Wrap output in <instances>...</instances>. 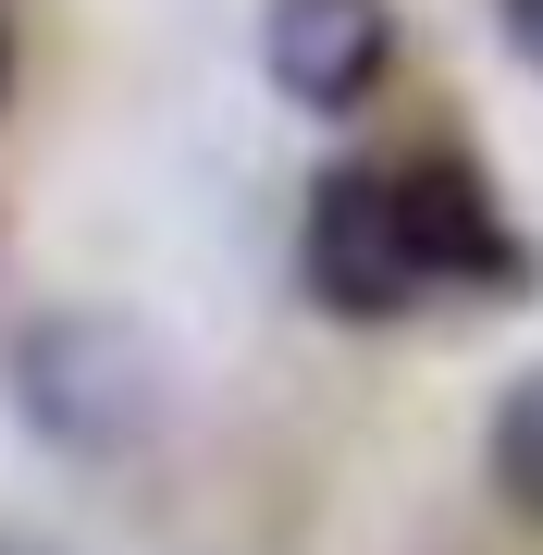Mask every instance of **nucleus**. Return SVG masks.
<instances>
[{
  "mask_svg": "<svg viewBox=\"0 0 543 555\" xmlns=\"http://www.w3.org/2000/svg\"><path fill=\"white\" fill-rule=\"evenodd\" d=\"M13 408L25 433L50 456H87V469H112V456H148L173 420V358L137 334L124 309H38L13 334Z\"/></svg>",
  "mask_w": 543,
  "mask_h": 555,
  "instance_id": "f257e3e1",
  "label": "nucleus"
},
{
  "mask_svg": "<svg viewBox=\"0 0 543 555\" xmlns=\"http://www.w3.org/2000/svg\"><path fill=\"white\" fill-rule=\"evenodd\" d=\"M297 284L322 297L334 321H408L432 297V259H421V222H408V173L396 160H334L297 210Z\"/></svg>",
  "mask_w": 543,
  "mask_h": 555,
  "instance_id": "f03ea898",
  "label": "nucleus"
},
{
  "mask_svg": "<svg viewBox=\"0 0 543 555\" xmlns=\"http://www.w3.org/2000/svg\"><path fill=\"white\" fill-rule=\"evenodd\" d=\"M396 62V0H272L260 13V75L297 112H359Z\"/></svg>",
  "mask_w": 543,
  "mask_h": 555,
  "instance_id": "7ed1b4c3",
  "label": "nucleus"
},
{
  "mask_svg": "<svg viewBox=\"0 0 543 555\" xmlns=\"http://www.w3.org/2000/svg\"><path fill=\"white\" fill-rule=\"evenodd\" d=\"M396 173H408V222H421L432 284H469V297H506V284H531L519 222L494 210V185L469 173L457 149H421V160H396Z\"/></svg>",
  "mask_w": 543,
  "mask_h": 555,
  "instance_id": "20e7f679",
  "label": "nucleus"
},
{
  "mask_svg": "<svg viewBox=\"0 0 543 555\" xmlns=\"http://www.w3.org/2000/svg\"><path fill=\"white\" fill-rule=\"evenodd\" d=\"M482 481H494L506 518H531V531H543V358L506 383L494 420H482Z\"/></svg>",
  "mask_w": 543,
  "mask_h": 555,
  "instance_id": "39448f33",
  "label": "nucleus"
},
{
  "mask_svg": "<svg viewBox=\"0 0 543 555\" xmlns=\"http://www.w3.org/2000/svg\"><path fill=\"white\" fill-rule=\"evenodd\" d=\"M494 38H506V50H519L531 75H543V0H494Z\"/></svg>",
  "mask_w": 543,
  "mask_h": 555,
  "instance_id": "423d86ee",
  "label": "nucleus"
},
{
  "mask_svg": "<svg viewBox=\"0 0 543 555\" xmlns=\"http://www.w3.org/2000/svg\"><path fill=\"white\" fill-rule=\"evenodd\" d=\"M0 100H13V13H0Z\"/></svg>",
  "mask_w": 543,
  "mask_h": 555,
  "instance_id": "0eeeda50",
  "label": "nucleus"
},
{
  "mask_svg": "<svg viewBox=\"0 0 543 555\" xmlns=\"http://www.w3.org/2000/svg\"><path fill=\"white\" fill-rule=\"evenodd\" d=\"M0 555H50V543H0Z\"/></svg>",
  "mask_w": 543,
  "mask_h": 555,
  "instance_id": "6e6552de",
  "label": "nucleus"
}]
</instances>
